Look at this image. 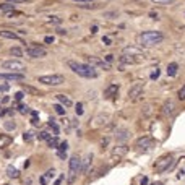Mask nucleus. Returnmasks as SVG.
<instances>
[{
	"mask_svg": "<svg viewBox=\"0 0 185 185\" xmlns=\"http://www.w3.org/2000/svg\"><path fill=\"white\" fill-rule=\"evenodd\" d=\"M2 68L3 70H8L11 73H23L26 70V65L20 60H5L2 63Z\"/></svg>",
	"mask_w": 185,
	"mask_h": 185,
	"instance_id": "nucleus-6",
	"label": "nucleus"
},
{
	"mask_svg": "<svg viewBox=\"0 0 185 185\" xmlns=\"http://www.w3.org/2000/svg\"><path fill=\"white\" fill-rule=\"evenodd\" d=\"M54 109H55V112L59 114V115H65V112H67V109L62 106V104H55L54 106Z\"/></svg>",
	"mask_w": 185,
	"mask_h": 185,
	"instance_id": "nucleus-26",
	"label": "nucleus"
},
{
	"mask_svg": "<svg viewBox=\"0 0 185 185\" xmlns=\"http://www.w3.org/2000/svg\"><path fill=\"white\" fill-rule=\"evenodd\" d=\"M31 124H33V125H39V119H37V117H33V119H31Z\"/></svg>",
	"mask_w": 185,
	"mask_h": 185,
	"instance_id": "nucleus-46",
	"label": "nucleus"
},
{
	"mask_svg": "<svg viewBox=\"0 0 185 185\" xmlns=\"http://www.w3.org/2000/svg\"><path fill=\"white\" fill-rule=\"evenodd\" d=\"M39 83L42 85H47V86H60L62 83H65V77L59 73H54V75H44V77H39L37 78Z\"/></svg>",
	"mask_w": 185,
	"mask_h": 185,
	"instance_id": "nucleus-4",
	"label": "nucleus"
},
{
	"mask_svg": "<svg viewBox=\"0 0 185 185\" xmlns=\"http://www.w3.org/2000/svg\"><path fill=\"white\" fill-rule=\"evenodd\" d=\"M57 99H59V102L62 104L63 107H70L72 104H73L70 97H68V96H65V94H57Z\"/></svg>",
	"mask_w": 185,
	"mask_h": 185,
	"instance_id": "nucleus-20",
	"label": "nucleus"
},
{
	"mask_svg": "<svg viewBox=\"0 0 185 185\" xmlns=\"http://www.w3.org/2000/svg\"><path fill=\"white\" fill-rule=\"evenodd\" d=\"M20 111H21V114H28V112H31V111H30V107H26V106H20Z\"/></svg>",
	"mask_w": 185,
	"mask_h": 185,
	"instance_id": "nucleus-41",
	"label": "nucleus"
},
{
	"mask_svg": "<svg viewBox=\"0 0 185 185\" xmlns=\"http://www.w3.org/2000/svg\"><path fill=\"white\" fill-rule=\"evenodd\" d=\"M54 175H55V171H54V169H49V171L44 174V177L47 179V180H49V179H54Z\"/></svg>",
	"mask_w": 185,
	"mask_h": 185,
	"instance_id": "nucleus-34",
	"label": "nucleus"
},
{
	"mask_svg": "<svg viewBox=\"0 0 185 185\" xmlns=\"http://www.w3.org/2000/svg\"><path fill=\"white\" fill-rule=\"evenodd\" d=\"M153 185H163V183H153Z\"/></svg>",
	"mask_w": 185,
	"mask_h": 185,
	"instance_id": "nucleus-52",
	"label": "nucleus"
},
{
	"mask_svg": "<svg viewBox=\"0 0 185 185\" xmlns=\"http://www.w3.org/2000/svg\"><path fill=\"white\" fill-rule=\"evenodd\" d=\"M158 77H159V70H156V72H153V73H151V78H153V80H156Z\"/></svg>",
	"mask_w": 185,
	"mask_h": 185,
	"instance_id": "nucleus-45",
	"label": "nucleus"
},
{
	"mask_svg": "<svg viewBox=\"0 0 185 185\" xmlns=\"http://www.w3.org/2000/svg\"><path fill=\"white\" fill-rule=\"evenodd\" d=\"M7 175H8L10 179H16V177L20 175V172H18V169H16V167L8 166V167H7Z\"/></svg>",
	"mask_w": 185,
	"mask_h": 185,
	"instance_id": "nucleus-22",
	"label": "nucleus"
},
{
	"mask_svg": "<svg viewBox=\"0 0 185 185\" xmlns=\"http://www.w3.org/2000/svg\"><path fill=\"white\" fill-rule=\"evenodd\" d=\"M8 101H10V97H8V96H5L3 99H2V102H8Z\"/></svg>",
	"mask_w": 185,
	"mask_h": 185,
	"instance_id": "nucleus-51",
	"label": "nucleus"
},
{
	"mask_svg": "<svg viewBox=\"0 0 185 185\" xmlns=\"http://www.w3.org/2000/svg\"><path fill=\"white\" fill-rule=\"evenodd\" d=\"M128 138H130V132L125 130V128H120V130H117V133H115V140H117V143H125Z\"/></svg>",
	"mask_w": 185,
	"mask_h": 185,
	"instance_id": "nucleus-15",
	"label": "nucleus"
},
{
	"mask_svg": "<svg viewBox=\"0 0 185 185\" xmlns=\"http://www.w3.org/2000/svg\"><path fill=\"white\" fill-rule=\"evenodd\" d=\"M179 99H180V101H185V85L182 86L180 89H179Z\"/></svg>",
	"mask_w": 185,
	"mask_h": 185,
	"instance_id": "nucleus-35",
	"label": "nucleus"
},
{
	"mask_svg": "<svg viewBox=\"0 0 185 185\" xmlns=\"http://www.w3.org/2000/svg\"><path fill=\"white\" fill-rule=\"evenodd\" d=\"M175 164V159L172 158V156H163L159 161H156V164H154V169L158 171V172H166V171H169L172 169Z\"/></svg>",
	"mask_w": 185,
	"mask_h": 185,
	"instance_id": "nucleus-5",
	"label": "nucleus"
},
{
	"mask_svg": "<svg viewBox=\"0 0 185 185\" xmlns=\"http://www.w3.org/2000/svg\"><path fill=\"white\" fill-rule=\"evenodd\" d=\"M47 143H49L50 148H59V140H57V138H49Z\"/></svg>",
	"mask_w": 185,
	"mask_h": 185,
	"instance_id": "nucleus-30",
	"label": "nucleus"
},
{
	"mask_svg": "<svg viewBox=\"0 0 185 185\" xmlns=\"http://www.w3.org/2000/svg\"><path fill=\"white\" fill-rule=\"evenodd\" d=\"M102 41H104V42H106V45H109V44H111V39H109V37H104V39H102Z\"/></svg>",
	"mask_w": 185,
	"mask_h": 185,
	"instance_id": "nucleus-50",
	"label": "nucleus"
},
{
	"mask_svg": "<svg viewBox=\"0 0 185 185\" xmlns=\"http://www.w3.org/2000/svg\"><path fill=\"white\" fill-rule=\"evenodd\" d=\"M57 149H59L57 153H67V149H68V143H67V141L59 143V148H57Z\"/></svg>",
	"mask_w": 185,
	"mask_h": 185,
	"instance_id": "nucleus-28",
	"label": "nucleus"
},
{
	"mask_svg": "<svg viewBox=\"0 0 185 185\" xmlns=\"http://www.w3.org/2000/svg\"><path fill=\"white\" fill-rule=\"evenodd\" d=\"M92 125L94 127H102V125H106L107 122H109V115H104V114H101V115H97V117L92 120Z\"/></svg>",
	"mask_w": 185,
	"mask_h": 185,
	"instance_id": "nucleus-19",
	"label": "nucleus"
},
{
	"mask_svg": "<svg viewBox=\"0 0 185 185\" xmlns=\"http://www.w3.org/2000/svg\"><path fill=\"white\" fill-rule=\"evenodd\" d=\"M63 179H65V175H60V177H59V179H57V180L54 182V185H60V183H62V180H63Z\"/></svg>",
	"mask_w": 185,
	"mask_h": 185,
	"instance_id": "nucleus-42",
	"label": "nucleus"
},
{
	"mask_svg": "<svg viewBox=\"0 0 185 185\" xmlns=\"http://www.w3.org/2000/svg\"><path fill=\"white\" fill-rule=\"evenodd\" d=\"M57 156H59L60 159H65V158H67V154H65V153H57Z\"/></svg>",
	"mask_w": 185,
	"mask_h": 185,
	"instance_id": "nucleus-48",
	"label": "nucleus"
},
{
	"mask_svg": "<svg viewBox=\"0 0 185 185\" xmlns=\"http://www.w3.org/2000/svg\"><path fill=\"white\" fill-rule=\"evenodd\" d=\"M41 183H42V185H47V179H45L44 175L41 177Z\"/></svg>",
	"mask_w": 185,
	"mask_h": 185,
	"instance_id": "nucleus-49",
	"label": "nucleus"
},
{
	"mask_svg": "<svg viewBox=\"0 0 185 185\" xmlns=\"http://www.w3.org/2000/svg\"><path fill=\"white\" fill-rule=\"evenodd\" d=\"M75 111H77V115H81V114H83V104H81V102H78V104H77V109H75Z\"/></svg>",
	"mask_w": 185,
	"mask_h": 185,
	"instance_id": "nucleus-36",
	"label": "nucleus"
},
{
	"mask_svg": "<svg viewBox=\"0 0 185 185\" xmlns=\"http://www.w3.org/2000/svg\"><path fill=\"white\" fill-rule=\"evenodd\" d=\"M122 55H130L132 59H133V57H140V59H143V60H144V57H146L138 47H125L124 52H122Z\"/></svg>",
	"mask_w": 185,
	"mask_h": 185,
	"instance_id": "nucleus-12",
	"label": "nucleus"
},
{
	"mask_svg": "<svg viewBox=\"0 0 185 185\" xmlns=\"http://www.w3.org/2000/svg\"><path fill=\"white\" fill-rule=\"evenodd\" d=\"M49 127H50L52 130H54V133H55V135L59 133V127H57V124H55V122H54V120H52V119L49 120Z\"/></svg>",
	"mask_w": 185,
	"mask_h": 185,
	"instance_id": "nucleus-33",
	"label": "nucleus"
},
{
	"mask_svg": "<svg viewBox=\"0 0 185 185\" xmlns=\"http://www.w3.org/2000/svg\"><path fill=\"white\" fill-rule=\"evenodd\" d=\"M80 163L81 159L78 156H72L70 161H68V175H67V182L68 185H72L78 177V172H80Z\"/></svg>",
	"mask_w": 185,
	"mask_h": 185,
	"instance_id": "nucleus-3",
	"label": "nucleus"
},
{
	"mask_svg": "<svg viewBox=\"0 0 185 185\" xmlns=\"http://www.w3.org/2000/svg\"><path fill=\"white\" fill-rule=\"evenodd\" d=\"M67 65L70 67V70L73 73H77L80 75V77H83V78H97V70L94 67H91L88 65V63H81V62H77V60H68L67 62Z\"/></svg>",
	"mask_w": 185,
	"mask_h": 185,
	"instance_id": "nucleus-1",
	"label": "nucleus"
},
{
	"mask_svg": "<svg viewBox=\"0 0 185 185\" xmlns=\"http://www.w3.org/2000/svg\"><path fill=\"white\" fill-rule=\"evenodd\" d=\"M153 146H154V140L151 136H141V138H138L136 143H135V148L143 149V151H148V149H151Z\"/></svg>",
	"mask_w": 185,
	"mask_h": 185,
	"instance_id": "nucleus-9",
	"label": "nucleus"
},
{
	"mask_svg": "<svg viewBox=\"0 0 185 185\" xmlns=\"http://www.w3.org/2000/svg\"><path fill=\"white\" fill-rule=\"evenodd\" d=\"M0 37L3 39H13V41H21V37L13 31H7V30H0Z\"/></svg>",
	"mask_w": 185,
	"mask_h": 185,
	"instance_id": "nucleus-17",
	"label": "nucleus"
},
{
	"mask_svg": "<svg viewBox=\"0 0 185 185\" xmlns=\"http://www.w3.org/2000/svg\"><path fill=\"white\" fill-rule=\"evenodd\" d=\"M143 89H144V83H135V85L128 89V97H130L132 101L138 99V97L143 94Z\"/></svg>",
	"mask_w": 185,
	"mask_h": 185,
	"instance_id": "nucleus-10",
	"label": "nucleus"
},
{
	"mask_svg": "<svg viewBox=\"0 0 185 185\" xmlns=\"http://www.w3.org/2000/svg\"><path fill=\"white\" fill-rule=\"evenodd\" d=\"M73 2H77L80 5H88V3H94V0H73Z\"/></svg>",
	"mask_w": 185,
	"mask_h": 185,
	"instance_id": "nucleus-37",
	"label": "nucleus"
},
{
	"mask_svg": "<svg viewBox=\"0 0 185 185\" xmlns=\"http://www.w3.org/2000/svg\"><path fill=\"white\" fill-rule=\"evenodd\" d=\"M10 86L8 85H0V91H8Z\"/></svg>",
	"mask_w": 185,
	"mask_h": 185,
	"instance_id": "nucleus-43",
	"label": "nucleus"
},
{
	"mask_svg": "<svg viewBox=\"0 0 185 185\" xmlns=\"http://www.w3.org/2000/svg\"><path fill=\"white\" fill-rule=\"evenodd\" d=\"M163 39L164 36L159 31H144L136 36V44L140 47H153V45L163 42Z\"/></svg>",
	"mask_w": 185,
	"mask_h": 185,
	"instance_id": "nucleus-2",
	"label": "nucleus"
},
{
	"mask_svg": "<svg viewBox=\"0 0 185 185\" xmlns=\"http://www.w3.org/2000/svg\"><path fill=\"white\" fill-rule=\"evenodd\" d=\"M37 138H39V140H41V141H47L49 138H50V135L47 133V132H41V133L37 135Z\"/></svg>",
	"mask_w": 185,
	"mask_h": 185,
	"instance_id": "nucleus-31",
	"label": "nucleus"
},
{
	"mask_svg": "<svg viewBox=\"0 0 185 185\" xmlns=\"http://www.w3.org/2000/svg\"><path fill=\"white\" fill-rule=\"evenodd\" d=\"M23 138H25V141H31L34 138V133L33 132H25V133H23Z\"/></svg>",
	"mask_w": 185,
	"mask_h": 185,
	"instance_id": "nucleus-32",
	"label": "nucleus"
},
{
	"mask_svg": "<svg viewBox=\"0 0 185 185\" xmlns=\"http://www.w3.org/2000/svg\"><path fill=\"white\" fill-rule=\"evenodd\" d=\"M86 63L91 67H94V68H106V70H111V65H109L107 62H104L101 59H97V57H86Z\"/></svg>",
	"mask_w": 185,
	"mask_h": 185,
	"instance_id": "nucleus-11",
	"label": "nucleus"
},
{
	"mask_svg": "<svg viewBox=\"0 0 185 185\" xmlns=\"http://www.w3.org/2000/svg\"><path fill=\"white\" fill-rule=\"evenodd\" d=\"M163 112H164L166 115H174V112H175V102L172 101V99L166 101L164 106H163Z\"/></svg>",
	"mask_w": 185,
	"mask_h": 185,
	"instance_id": "nucleus-16",
	"label": "nucleus"
},
{
	"mask_svg": "<svg viewBox=\"0 0 185 185\" xmlns=\"http://www.w3.org/2000/svg\"><path fill=\"white\" fill-rule=\"evenodd\" d=\"M127 153H128V146H127V144H119V146H115V148L112 149L111 159L114 161V163H119L122 158H125Z\"/></svg>",
	"mask_w": 185,
	"mask_h": 185,
	"instance_id": "nucleus-8",
	"label": "nucleus"
},
{
	"mask_svg": "<svg viewBox=\"0 0 185 185\" xmlns=\"http://www.w3.org/2000/svg\"><path fill=\"white\" fill-rule=\"evenodd\" d=\"M3 127H5V130H15L16 128V124L13 122V120H7V122L3 124Z\"/></svg>",
	"mask_w": 185,
	"mask_h": 185,
	"instance_id": "nucleus-27",
	"label": "nucleus"
},
{
	"mask_svg": "<svg viewBox=\"0 0 185 185\" xmlns=\"http://www.w3.org/2000/svg\"><path fill=\"white\" fill-rule=\"evenodd\" d=\"M10 54L13 55V57H23V50L20 47H11L10 49Z\"/></svg>",
	"mask_w": 185,
	"mask_h": 185,
	"instance_id": "nucleus-25",
	"label": "nucleus"
},
{
	"mask_svg": "<svg viewBox=\"0 0 185 185\" xmlns=\"http://www.w3.org/2000/svg\"><path fill=\"white\" fill-rule=\"evenodd\" d=\"M114 60V55H106V62L109 63V62H112Z\"/></svg>",
	"mask_w": 185,
	"mask_h": 185,
	"instance_id": "nucleus-47",
	"label": "nucleus"
},
{
	"mask_svg": "<svg viewBox=\"0 0 185 185\" xmlns=\"http://www.w3.org/2000/svg\"><path fill=\"white\" fill-rule=\"evenodd\" d=\"M177 70H179L177 63H169V65H167V75H169V77H175Z\"/></svg>",
	"mask_w": 185,
	"mask_h": 185,
	"instance_id": "nucleus-23",
	"label": "nucleus"
},
{
	"mask_svg": "<svg viewBox=\"0 0 185 185\" xmlns=\"http://www.w3.org/2000/svg\"><path fill=\"white\" fill-rule=\"evenodd\" d=\"M50 23H55V25H59V23H62V20L59 18V16H50Z\"/></svg>",
	"mask_w": 185,
	"mask_h": 185,
	"instance_id": "nucleus-39",
	"label": "nucleus"
},
{
	"mask_svg": "<svg viewBox=\"0 0 185 185\" xmlns=\"http://www.w3.org/2000/svg\"><path fill=\"white\" fill-rule=\"evenodd\" d=\"M11 143H13V138L10 135H0V148H7Z\"/></svg>",
	"mask_w": 185,
	"mask_h": 185,
	"instance_id": "nucleus-21",
	"label": "nucleus"
},
{
	"mask_svg": "<svg viewBox=\"0 0 185 185\" xmlns=\"http://www.w3.org/2000/svg\"><path fill=\"white\" fill-rule=\"evenodd\" d=\"M117 92H119V85H111L109 86V88H106L104 89V97H112V96H117Z\"/></svg>",
	"mask_w": 185,
	"mask_h": 185,
	"instance_id": "nucleus-18",
	"label": "nucleus"
},
{
	"mask_svg": "<svg viewBox=\"0 0 185 185\" xmlns=\"http://www.w3.org/2000/svg\"><path fill=\"white\" fill-rule=\"evenodd\" d=\"M7 2L10 5H16V3H25V2H28V0H7Z\"/></svg>",
	"mask_w": 185,
	"mask_h": 185,
	"instance_id": "nucleus-40",
	"label": "nucleus"
},
{
	"mask_svg": "<svg viewBox=\"0 0 185 185\" xmlns=\"http://www.w3.org/2000/svg\"><path fill=\"white\" fill-rule=\"evenodd\" d=\"M26 54H28V57H31V59H41V57L47 55V50L39 44H30L26 47Z\"/></svg>",
	"mask_w": 185,
	"mask_h": 185,
	"instance_id": "nucleus-7",
	"label": "nucleus"
},
{
	"mask_svg": "<svg viewBox=\"0 0 185 185\" xmlns=\"http://www.w3.org/2000/svg\"><path fill=\"white\" fill-rule=\"evenodd\" d=\"M23 97H25V92H23V91H18V92L15 94V101H21Z\"/></svg>",
	"mask_w": 185,
	"mask_h": 185,
	"instance_id": "nucleus-38",
	"label": "nucleus"
},
{
	"mask_svg": "<svg viewBox=\"0 0 185 185\" xmlns=\"http://www.w3.org/2000/svg\"><path fill=\"white\" fill-rule=\"evenodd\" d=\"M25 78V75L23 73H0V80H13V81H21V80Z\"/></svg>",
	"mask_w": 185,
	"mask_h": 185,
	"instance_id": "nucleus-14",
	"label": "nucleus"
},
{
	"mask_svg": "<svg viewBox=\"0 0 185 185\" xmlns=\"http://www.w3.org/2000/svg\"><path fill=\"white\" fill-rule=\"evenodd\" d=\"M151 2L156 3V5H172L174 0H151Z\"/></svg>",
	"mask_w": 185,
	"mask_h": 185,
	"instance_id": "nucleus-29",
	"label": "nucleus"
},
{
	"mask_svg": "<svg viewBox=\"0 0 185 185\" xmlns=\"http://www.w3.org/2000/svg\"><path fill=\"white\" fill-rule=\"evenodd\" d=\"M11 10H15V5H10L8 2H5V3H0V11H3V13H7V11H11Z\"/></svg>",
	"mask_w": 185,
	"mask_h": 185,
	"instance_id": "nucleus-24",
	"label": "nucleus"
},
{
	"mask_svg": "<svg viewBox=\"0 0 185 185\" xmlns=\"http://www.w3.org/2000/svg\"><path fill=\"white\" fill-rule=\"evenodd\" d=\"M91 163H92V154H86L85 159L80 163V172H81V174H86V172L89 171Z\"/></svg>",
	"mask_w": 185,
	"mask_h": 185,
	"instance_id": "nucleus-13",
	"label": "nucleus"
},
{
	"mask_svg": "<svg viewBox=\"0 0 185 185\" xmlns=\"http://www.w3.org/2000/svg\"><path fill=\"white\" fill-rule=\"evenodd\" d=\"M44 41L47 42V44H52V42H54V37H52V36H47V37L44 39Z\"/></svg>",
	"mask_w": 185,
	"mask_h": 185,
	"instance_id": "nucleus-44",
	"label": "nucleus"
}]
</instances>
